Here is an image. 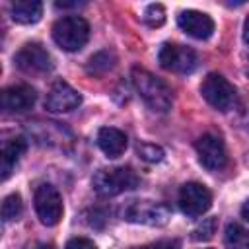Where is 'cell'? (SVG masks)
Returning <instances> with one entry per match:
<instances>
[{
    "mask_svg": "<svg viewBox=\"0 0 249 249\" xmlns=\"http://www.w3.org/2000/svg\"><path fill=\"white\" fill-rule=\"evenodd\" d=\"M132 84L138 95L144 99V103L156 111V113H165L171 107V89L167 84L160 78H156L152 72L144 68H134L132 70Z\"/></svg>",
    "mask_w": 249,
    "mask_h": 249,
    "instance_id": "obj_1",
    "label": "cell"
},
{
    "mask_svg": "<svg viewBox=\"0 0 249 249\" xmlns=\"http://www.w3.org/2000/svg\"><path fill=\"white\" fill-rule=\"evenodd\" d=\"M54 43L68 53L80 51L89 39V25L80 16H64L53 25Z\"/></svg>",
    "mask_w": 249,
    "mask_h": 249,
    "instance_id": "obj_2",
    "label": "cell"
},
{
    "mask_svg": "<svg viewBox=\"0 0 249 249\" xmlns=\"http://www.w3.org/2000/svg\"><path fill=\"white\" fill-rule=\"evenodd\" d=\"M93 191L101 196H115L138 185V175L130 167H103L91 179Z\"/></svg>",
    "mask_w": 249,
    "mask_h": 249,
    "instance_id": "obj_3",
    "label": "cell"
},
{
    "mask_svg": "<svg viewBox=\"0 0 249 249\" xmlns=\"http://www.w3.org/2000/svg\"><path fill=\"white\" fill-rule=\"evenodd\" d=\"M123 220L144 226H165L171 218V210L154 200H130L121 210Z\"/></svg>",
    "mask_w": 249,
    "mask_h": 249,
    "instance_id": "obj_4",
    "label": "cell"
},
{
    "mask_svg": "<svg viewBox=\"0 0 249 249\" xmlns=\"http://www.w3.org/2000/svg\"><path fill=\"white\" fill-rule=\"evenodd\" d=\"M158 60L161 68L177 74H191L198 64L196 53L179 43H163L158 53Z\"/></svg>",
    "mask_w": 249,
    "mask_h": 249,
    "instance_id": "obj_5",
    "label": "cell"
},
{
    "mask_svg": "<svg viewBox=\"0 0 249 249\" xmlns=\"http://www.w3.org/2000/svg\"><path fill=\"white\" fill-rule=\"evenodd\" d=\"M33 202H35V212H37L41 224H45V226H56L60 222L62 212H64V206H62V196L56 191V187H53L49 183L39 185L35 189Z\"/></svg>",
    "mask_w": 249,
    "mask_h": 249,
    "instance_id": "obj_6",
    "label": "cell"
},
{
    "mask_svg": "<svg viewBox=\"0 0 249 249\" xmlns=\"http://www.w3.org/2000/svg\"><path fill=\"white\" fill-rule=\"evenodd\" d=\"M200 93L208 105L218 111H228L235 101V88L222 74H208L200 86Z\"/></svg>",
    "mask_w": 249,
    "mask_h": 249,
    "instance_id": "obj_7",
    "label": "cell"
},
{
    "mask_svg": "<svg viewBox=\"0 0 249 249\" xmlns=\"http://www.w3.org/2000/svg\"><path fill=\"white\" fill-rule=\"evenodd\" d=\"M179 206L183 214L191 218H198L212 206V195L202 183L196 181L185 183L179 191Z\"/></svg>",
    "mask_w": 249,
    "mask_h": 249,
    "instance_id": "obj_8",
    "label": "cell"
},
{
    "mask_svg": "<svg viewBox=\"0 0 249 249\" xmlns=\"http://www.w3.org/2000/svg\"><path fill=\"white\" fill-rule=\"evenodd\" d=\"M195 148H196V154H198V161L208 171H220L228 165V152H226V146H224L220 136L202 134L196 140Z\"/></svg>",
    "mask_w": 249,
    "mask_h": 249,
    "instance_id": "obj_9",
    "label": "cell"
},
{
    "mask_svg": "<svg viewBox=\"0 0 249 249\" xmlns=\"http://www.w3.org/2000/svg\"><path fill=\"white\" fill-rule=\"evenodd\" d=\"M19 70L27 74H45L53 68V58L47 53V49L39 43H27L23 45L18 54L14 56Z\"/></svg>",
    "mask_w": 249,
    "mask_h": 249,
    "instance_id": "obj_10",
    "label": "cell"
},
{
    "mask_svg": "<svg viewBox=\"0 0 249 249\" xmlns=\"http://www.w3.org/2000/svg\"><path fill=\"white\" fill-rule=\"evenodd\" d=\"M80 103H82L80 93L62 80L54 82L45 97V109L51 113H66V111L76 109Z\"/></svg>",
    "mask_w": 249,
    "mask_h": 249,
    "instance_id": "obj_11",
    "label": "cell"
},
{
    "mask_svg": "<svg viewBox=\"0 0 249 249\" xmlns=\"http://www.w3.org/2000/svg\"><path fill=\"white\" fill-rule=\"evenodd\" d=\"M177 23H179V27H181L187 35H191V37H195V39H200V41L208 39V37L214 33V21H212V18H210L208 14H204V12L185 10V12H181V14L177 16Z\"/></svg>",
    "mask_w": 249,
    "mask_h": 249,
    "instance_id": "obj_12",
    "label": "cell"
},
{
    "mask_svg": "<svg viewBox=\"0 0 249 249\" xmlns=\"http://www.w3.org/2000/svg\"><path fill=\"white\" fill-rule=\"evenodd\" d=\"M37 101V93L27 84H16L2 91V107L10 113L29 111Z\"/></svg>",
    "mask_w": 249,
    "mask_h": 249,
    "instance_id": "obj_13",
    "label": "cell"
},
{
    "mask_svg": "<svg viewBox=\"0 0 249 249\" xmlns=\"http://www.w3.org/2000/svg\"><path fill=\"white\" fill-rule=\"evenodd\" d=\"M97 146L107 158H119L126 150V134L115 126H103L97 132Z\"/></svg>",
    "mask_w": 249,
    "mask_h": 249,
    "instance_id": "obj_14",
    "label": "cell"
},
{
    "mask_svg": "<svg viewBox=\"0 0 249 249\" xmlns=\"http://www.w3.org/2000/svg\"><path fill=\"white\" fill-rule=\"evenodd\" d=\"M27 144L21 136H14L10 140H4L2 144V163H0V169H2V179H8L12 169L16 167L19 156L25 152Z\"/></svg>",
    "mask_w": 249,
    "mask_h": 249,
    "instance_id": "obj_15",
    "label": "cell"
},
{
    "mask_svg": "<svg viewBox=\"0 0 249 249\" xmlns=\"http://www.w3.org/2000/svg\"><path fill=\"white\" fill-rule=\"evenodd\" d=\"M12 19L21 25H29L41 19L43 16V4L39 0H16L10 8Z\"/></svg>",
    "mask_w": 249,
    "mask_h": 249,
    "instance_id": "obj_16",
    "label": "cell"
},
{
    "mask_svg": "<svg viewBox=\"0 0 249 249\" xmlns=\"http://www.w3.org/2000/svg\"><path fill=\"white\" fill-rule=\"evenodd\" d=\"M224 245L226 249H249V230L241 224L230 222L224 231Z\"/></svg>",
    "mask_w": 249,
    "mask_h": 249,
    "instance_id": "obj_17",
    "label": "cell"
},
{
    "mask_svg": "<svg viewBox=\"0 0 249 249\" xmlns=\"http://www.w3.org/2000/svg\"><path fill=\"white\" fill-rule=\"evenodd\" d=\"M115 66V54L111 51H99L97 54H93L88 62V72L93 76H101L105 72H109Z\"/></svg>",
    "mask_w": 249,
    "mask_h": 249,
    "instance_id": "obj_18",
    "label": "cell"
},
{
    "mask_svg": "<svg viewBox=\"0 0 249 249\" xmlns=\"http://www.w3.org/2000/svg\"><path fill=\"white\" fill-rule=\"evenodd\" d=\"M21 210H23V202H21V196L18 193L8 195L4 198V202H2V218H4V222L18 220L21 216Z\"/></svg>",
    "mask_w": 249,
    "mask_h": 249,
    "instance_id": "obj_19",
    "label": "cell"
},
{
    "mask_svg": "<svg viewBox=\"0 0 249 249\" xmlns=\"http://www.w3.org/2000/svg\"><path fill=\"white\" fill-rule=\"evenodd\" d=\"M214 233H216V218H206V220H202L200 226H196L193 230V235L191 237L195 241H208Z\"/></svg>",
    "mask_w": 249,
    "mask_h": 249,
    "instance_id": "obj_20",
    "label": "cell"
},
{
    "mask_svg": "<svg viewBox=\"0 0 249 249\" xmlns=\"http://www.w3.org/2000/svg\"><path fill=\"white\" fill-rule=\"evenodd\" d=\"M144 21L152 27H160L165 21V10L161 4H150L144 12Z\"/></svg>",
    "mask_w": 249,
    "mask_h": 249,
    "instance_id": "obj_21",
    "label": "cell"
},
{
    "mask_svg": "<svg viewBox=\"0 0 249 249\" xmlns=\"http://www.w3.org/2000/svg\"><path fill=\"white\" fill-rule=\"evenodd\" d=\"M138 154H140V158H142V160L152 161V163H156V161H161V160H163V150H161L160 146H156V144H148V142L138 144Z\"/></svg>",
    "mask_w": 249,
    "mask_h": 249,
    "instance_id": "obj_22",
    "label": "cell"
},
{
    "mask_svg": "<svg viewBox=\"0 0 249 249\" xmlns=\"http://www.w3.org/2000/svg\"><path fill=\"white\" fill-rule=\"evenodd\" d=\"M64 249H97V247H95V243H93L91 239H88V237H74V239H70V241L66 243Z\"/></svg>",
    "mask_w": 249,
    "mask_h": 249,
    "instance_id": "obj_23",
    "label": "cell"
},
{
    "mask_svg": "<svg viewBox=\"0 0 249 249\" xmlns=\"http://www.w3.org/2000/svg\"><path fill=\"white\" fill-rule=\"evenodd\" d=\"M136 249H179V241L177 239H161V241H156V243H150L144 247H136Z\"/></svg>",
    "mask_w": 249,
    "mask_h": 249,
    "instance_id": "obj_24",
    "label": "cell"
},
{
    "mask_svg": "<svg viewBox=\"0 0 249 249\" xmlns=\"http://www.w3.org/2000/svg\"><path fill=\"white\" fill-rule=\"evenodd\" d=\"M243 41L249 43V16L245 18V23H243Z\"/></svg>",
    "mask_w": 249,
    "mask_h": 249,
    "instance_id": "obj_25",
    "label": "cell"
},
{
    "mask_svg": "<svg viewBox=\"0 0 249 249\" xmlns=\"http://www.w3.org/2000/svg\"><path fill=\"white\" fill-rule=\"evenodd\" d=\"M241 216L249 222V200H245V202H243V206H241Z\"/></svg>",
    "mask_w": 249,
    "mask_h": 249,
    "instance_id": "obj_26",
    "label": "cell"
},
{
    "mask_svg": "<svg viewBox=\"0 0 249 249\" xmlns=\"http://www.w3.org/2000/svg\"><path fill=\"white\" fill-rule=\"evenodd\" d=\"M31 249H53V245L51 243H35Z\"/></svg>",
    "mask_w": 249,
    "mask_h": 249,
    "instance_id": "obj_27",
    "label": "cell"
},
{
    "mask_svg": "<svg viewBox=\"0 0 249 249\" xmlns=\"http://www.w3.org/2000/svg\"><path fill=\"white\" fill-rule=\"evenodd\" d=\"M245 74L249 76V58H247V62H245Z\"/></svg>",
    "mask_w": 249,
    "mask_h": 249,
    "instance_id": "obj_28",
    "label": "cell"
}]
</instances>
